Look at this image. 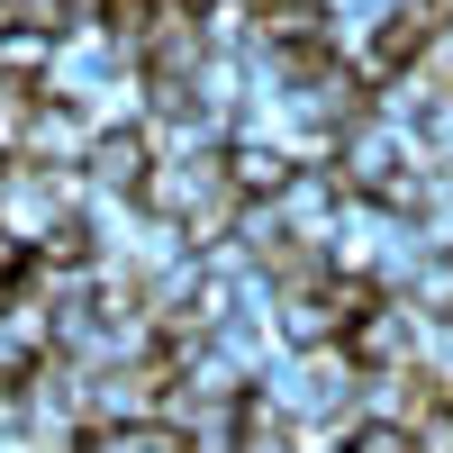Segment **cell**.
<instances>
[{
	"mask_svg": "<svg viewBox=\"0 0 453 453\" xmlns=\"http://www.w3.org/2000/svg\"><path fill=\"white\" fill-rule=\"evenodd\" d=\"M408 164H426V136H418V127H399V119H381V109H372V119H363L345 145H335V173H345V191H354V200H381Z\"/></svg>",
	"mask_w": 453,
	"mask_h": 453,
	"instance_id": "1",
	"label": "cell"
},
{
	"mask_svg": "<svg viewBox=\"0 0 453 453\" xmlns=\"http://www.w3.org/2000/svg\"><path fill=\"white\" fill-rule=\"evenodd\" d=\"M281 209V226H290V236L299 245H335V226H345V209H354V191H345V173H335V164H299V181H290V191L273 200Z\"/></svg>",
	"mask_w": 453,
	"mask_h": 453,
	"instance_id": "2",
	"label": "cell"
},
{
	"mask_svg": "<svg viewBox=\"0 0 453 453\" xmlns=\"http://www.w3.org/2000/svg\"><path fill=\"white\" fill-rule=\"evenodd\" d=\"M418 335H426V318L390 290L381 309H363V318H354L345 345H354V363H363V372H408V363H418Z\"/></svg>",
	"mask_w": 453,
	"mask_h": 453,
	"instance_id": "3",
	"label": "cell"
},
{
	"mask_svg": "<svg viewBox=\"0 0 453 453\" xmlns=\"http://www.w3.org/2000/svg\"><path fill=\"white\" fill-rule=\"evenodd\" d=\"M91 145H100V119H91V109H82V100H46V109H36V136H27V164L82 173Z\"/></svg>",
	"mask_w": 453,
	"mask_h": 453,
	"instance_id": "4",
	"label": "cell"
},
{
	"mask_svg": "<svg viewBox=\"0 0 453 453\" xmlns=\"http://www.w3.org/2000/svg\"><path fill=\"white\" fill-rule=\"evenodd\" d=\"M164 155H155V136L145 127H100V145H91V191H119V200H145V173H155Z\"/></svg>",
	"mask_w": 453,
	"mask_h": 453,
	"instance_id": "5",
	"label": "cell"
},
{
	"mask_svg": "<svg viewBox=\"0 0 453 453\" xmlns=\"http://www.w3.org/2000/svg\"><path fill=\"white\" fill-rule=\"evenodd\" d=\"M226 181H236V200H281L299 181V155L281 136H245L236 127V145H226Z\"/></svg>",
	"mask_w": 453,
	"mask_h": 453,
	"instance_id": "6",
	"label": "cell"
},
{
	"mask_svg": "<svg viewBox=\"0 0 453 453\" xmlns=\"http://www.w3.org/2000/svg\"><path fill=\"white\" fill-rule=\"evenodd\" d=\"M55 55H64V36H46V27H10V36H0V82H27V91H46Z\"/></svg>",
	"mask_w": 453,
	"mask_h": 453,
	"instance_id": "7",
	"label": "cell"
},
{
	"mask_svg": "<svg viewBox=\"0 0 453 453\" xmlns=\"http://www.w3.org/2000/svg\"><path fill=\"white\" fill-rule=\"evenodd\" d=\"M399 299H408V309H418L426 326H444V318H453V245H426V254H418V273H408V290H399Z\"/></svg>",
	"mask_w": 453,
	"mask_h": 453,
	"instance_id": "8",
	"label": "cell"
},
{
	"mask_svg": "<svg viewBox=\"0 0 453 453\" xmlns=\"http://www.w3.org/2000/svg\"><path fill=\"white\" fill-rule=\"evenodd\" d=\"M236 453H299V418L254 390V399L236 408Z\"/></svg>",
	"mask_w": 453,
	"mask_h": 453,
	"instance_id": "9",
	"label": "cell"
},
{
	"mask_svg": "<svg viewBox=\"0 0 453 453\" xmlns=\"http://www.w3.org/2000/svg\"><path fill=\"white\" fill-rule=\"evenodd\" d=\"M36 109H46V91H27V82H0V164H27Z\"/></svg>",
	"mask_w": 453,
	"mask_h": 453,
	"instance_id": "10",
	"label": "cell"
},
{
	"mask_svg": "<svg viewBox=\"0 0 453 453\" xmlns=\"http://www.w3.org/2000/svg\"><path fill=\"white\" fill-rule=\"evenodd\" d=\"M345 453H426L418 426H390V418H354L345 426Z\"/></svg>",
	"mask_w": 453,
	"mask_h": 453,
	"instance_id": "11",
	"label": "cell"
},
{
	"mask_svg": "<svg viewBox=\"0 0 453 453\" xmlns=\"http://www.w3.org/2000/svg\"><path fill=\"white\" fill-rule=\"evenodd\" d=\"M418 136H426V155H435V164L453 173V91H444V100L426 109V127H418Z\"/></svg>",
	"mask_w": 453,
	"mask_h": 453,
	"instance_id": "12",
	"label": "cell"
},
{
	"mask_svg": "<svg viewBox=\"0 0 453 453\" xmlns=\"http://www.w3.org/2000/svg\"><path fill=\"white\" fill-rule=\"evenodd\" d=\"M10 27H19V0H0V36H10Z\"/></svg>",
	"mask_w": 453,
	"mask_h": 453,
	"instance_id": "13",
	"label": "cell"
}]
</instances>
